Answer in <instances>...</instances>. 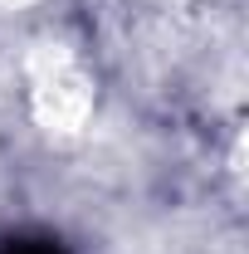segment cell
I'll return each mask as SVG.
<instances>
[{"instance_id": "1", "label": "cell", "mask_w": 249, "mask_h": 254, "mask_svg": "<svg viewBox=\"0 0 249 254\" xmlns=\"http://www.w3.org/2000/svg\"><path fill=\"white\" fill-rule=\"evenodd\" d=\"M0 254H68L59 240H39V235H20V240H5Z\"/></svg>"}]
</instances>
